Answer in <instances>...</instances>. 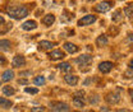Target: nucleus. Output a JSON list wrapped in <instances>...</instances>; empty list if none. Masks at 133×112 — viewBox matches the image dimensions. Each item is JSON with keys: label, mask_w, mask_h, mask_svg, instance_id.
I'll list each match as a JSON object with an SVG mask.
<instances>
[{"label": "nucleus", "mask_w": 133, "mask_h": 112, "mask_svg": "<svg viewBox=\"0 0 133 112\" xmlns=\"http://www.w3.org/2000/svg\"><path fill=\"white\" fill-rule=\"evenodd\" d=\"M87 112H95V111H87Z\"/></svg>", "instance_id": "obj_36"}, {"label": "nucleus", "mask_w": 133, "mask_h": 112, "mask_svg": "<svg viewBox=\"0 0 133 112\" xmlns=\"http://www.w3.org/2000/svg\"><path fill=\"white\" fill-rule=\"evenodd\" d=\"M110 110L108 108V107H101V112H109Z\"/></svg>", "instance_id": "obj_30"}, {"label": "nucleus", "mask_w": 133, "mask_h": 112, "mask_svg": "<svg viewBox=\"0 0 133 112\" xmlns=\"http://www.w3.org/2000/svg\"><path fill=\"white\" fill-rule=\"evenodd\" d=\"M49 57L52 61H56V60H62L64 57V52L60 51V50H54L49 54Z\"/></svg>", "instance_id": "obj_8"}, {"label": "nucleus", "mask_w": 133, "mask_h": 112, "mask_svg": "<svg viewBox=\"0 0 133 112\" xmlns=\"http://www.w3.org/2000/svg\"><path fill=\"white\" fill-rule=\"evenodd\" d=\"M73 104H74L76 107H78V108H83V107H84V99H83V98L74 97V98H73Z\"/></svg>", "instance_id": "obj_22"}, {"label": "nucleus", "mask_w": 133, "mask_h": 112, "mask_svg": "<svg viewBox=\"0 0 133 112\" xmlns=\"http://www.w3.org/2000/svg\"><path fill=\"white\" fill-rule=\"evenodd\" d=\"M13 66L14 68H21V66H23V65L26 64V59H24V56H22V55H16L14 57H13Z\"/></svg>", "instance_id": "obj_10"}, {"label": "nucleus", "mask_w": 133, "mask_h": 112, "mask_svg": "<svg viewBox=\"0 0 133 112\" xmlns=\"http://www.w3.org/2000/svg\"><path fill=\"white\" fill-rule=\"evenodd\" d=\"M12 106H13V102L12 101L0 97V107H3V108H10Z\"/></svg>", "instance_id": "obj_20"}, {"label": "nucleus", "mask_w": 133, "mask_h": 112, "mask_svg": "<svg viewBox=\"0 0 133 112\" xmlns=\"http://www.w3.org/2000/svg\"><path fill=\"white\" fill-rule=\"evenodd\" d=\"M90 103H92V104H97L100 102V97L99 96H92V97H90Z\"/></svg>", "instance_id": "obj_25"}, {"label": "nucleus", "mask_w": 133, "mask_h": 112, "mask_svg": "<svg viewBox=\"0 0 133 112\" xmlns=\"http://www.w3.org/2000/svg\"><path fill=\"white\" fill-rule=\"evenodd\" d=\"M116 112H132V111H129V110H125V108H122V110H118Z\"/></svg>", "instance_id": "obj_31"}, {"label": "nucleus", "mask_w": 133, "mask_h": 112, "mask_svg": "<svg viewBox=\"0 0 133 112\" xmlns=\"http://www.w3.org/2000/svg\"><path fill=\"white\" fill-rule=\"evenodd\" d=\"M6 63H8L6 57H5V56H3V55H0V66H3V65H6Z\"/></svg>", "instance_id": "obj_28"}, {"label": "nucleus", "mask_w": 133, "mask_h": 112, "mask_svg": "<svg viewBox=\"0 0 133 112\" xmlns=\"http://www.w3.org/2000/svg\"><path fill=\"white\" fill-rule=\"evenodd\" d=\"M113 68H114V64H113L111 61H102V63H100V65H99V70L101 73H104V74L110 73V71L113 70Z\"/></svg>", "instance_id": "obj_6"}, {"label": "nucleus", "mask_w": 133, "mask_h": 112, "mask_svg": "<svg viewBox=\"0 0 133 112\" xmlns=\"http://www.w3.org/2000/svg\"><path fill=\"white\" fill-rule=\"evenodd\" d=\"M54 22H55V17L52 16V14H46V16L42 18V23H44L46 27H50Z\"/></svg>", "instance_id": "obj_15"}, {"label": "nucleus", "mask_w": 133, "mask_h": 112, "mask_svg": "<svg viewBox=\"0 0 133 112\" xmlns=\"http://www.w3.org/2000/svg\"><path fill=\"white\" fill-rule=\"evenodd\" d=\"M24 92L31 93V94H36V93H38V89L37 88H24Z\"/></svg>", "instance_id": "obj_26"}, {"label": "nucleus", "mask_w": 133, "mask_h": 112, "mask_svg": "<svg viewBox=\"0 0 133 112\" xmlns=\"http://www.w3.org/2000/svg\"><path fill=\"white\" fill-rule=\"evenodd\" d=\"M50 108L54 112H68L69 111V106L65 102L62 101H52L50 103Z\"/></svg>", "instance_id": "obj_2"}, {"label": "nucleus", "mask_w": 133, "mask_h": 112, "mask_svg": "<svg viewBox=\"0 0 133 112\" xmlns=\"http://www.w3.org/2000/svg\"><path fill=\"white\" fill-rule=\"evenodd\" d=\"M31 111L32 112H44L45 111V107H42V106H37V107H33Z\"/></svg>", "instance_id": "obj_27"}, {"label": "nucleus", "mask_w": 133, "mask_h": 112, "mask_svg": "<svg viewBox=\"0 0 133 112\" xmlns=\"http://www.w3.org/2000/svg\"><path fill=\"white\" fill-rule=\"evenodd\" d=\"M0 84H1V83H0Z\"/></svg>", "instance_id": "obj_37"}, {"label": "nucleus", "mask_w": 133, "mask_h": 112, "mask_svg": "<svg viewBox=\"0 0 133 112\" xmlns=\"http://www.w3.org/2000/svg\"><path fill=\"white\" fill-rule=\"evenodd\" d=\"M22 28L24 31H32L37 28V22L36 20H26L23 24H22Z\"/></svg>", "instance_id": "obj_11"}, {"label": "nucleus", "mask_w": 133, "mask_h": 112, "mask_svg": "<svg viewBox=\"0 0 133 112\" xmlns=\"http://www.w3.org/2000/svg\"><path fill=\"white\" fill-rule=\"evenodd\" d=\"M128 93L131 94V97H132V101H133V89H129V91H128Z\"/></svg>", "instance_id": "obj_34"}, {"label": "nucleus", "mask_w": 133, "mask_h": 112, "mask_svg": "<svg viewBox=\"0 0 133 112\" xmlns=\"http://www.w3.org/2000/svg\"><path fill=\"white\" fill-rule=\"evenodd\" d=\"M124 13L128 18H133V3H129L124 6Z\"/></svg>", "instance_id": "obj_18"}, {"label": "nucleus", "mask_w": 133, "mask_h": 112, "mask_svg": "<svg viewBox=\"0 0 133 112\" xmlns=\"http://www.w3.org/2000/svg\"><path fill=\"white\" fill-rule=\"evenodd\" d=\"M96 22V17L92 16V14H88V16H84L83 18H81L78 20V26L79 27H83V26H90L92 23Z\"/></svg>", "instance_id": "obj_5"}, {"label": "nucleus", "mask_w": 133, "mask_h": 112, "mask_svg": "<svg viewBox=\"0 0 133 112\" xmlns=\"http://www.w3.org/2000/svg\"><path fill=\"white\" fill-rule=\"evenodd\" d=\"M8 14L14 18V19H22L28 14V9L26 6H14V8H8L6 9Z\"/></svg>", "instance_id": "obj_1"}, {"label": "nucleus", "mask_w": 133, "mask_h": 112, "mask_svg": "<svg viewBox=\"0 0 133 112\" xmlns=\"http://www.w3.org/2000/svg\"><path fill=\"white\" fill-rule=\"evenodd\" d=\"M105 101L109 103V104H116L120 102V94L118 92H110L108 93L105 97Z\"/></svg>", "instance_id": "obj_4"}, {"label": "nucleus", "mask_w": 133, "mask_h": 112, "mask_svg": "<svg viewBox=\"0 0 133 112\" xmlns=\"http://www.w3.org/2000/svg\"><path fill=\"white\" fill-rule=\"evenodd\" d=\"M13 77H14V73H13L12 70H6V71H4L3 75H1V78H3L4 81H10V80L13 79Z\"/></svg>", "instance_id": "obj_19"}, {"label": "nucleus", "mask_w": 133, "mask_h": 112, "mask_svg": "<svg viewBox=\"0 0 133 112\" xmlns=\"http://www.w3.org/2000/svg\"><path fill=\"white\" fill-rule=\"evenodd\" d=\"M58 69L60 70V71H63V73H69V71H72V66L69 63H62V64L58 65Z\"/></svg>", "instance_id": "obj_17"}, {"label": "nucleus", "mask_w": 133, "mask_h": 112, "mask_svg": "<svg viewBox=\"0 0 133 112\" xmlns=\"http://www.w3.org/2000/svg\"><path fill=\"white\" fill-rule=\"evenodd\" d=\"M64 80L66 81V84H69V85H77V83H78V77L72 75V74H65Z\"/></svg>", "instance_id": "obj_12"}, {"label": "nucleus", "mask_w": 133, "mask_h": 112, "mask_svg": "<svg viewBox=\"0 0 133 112\" xmlns=\"http://www.w3.org/2000/svg\"><path fill=\"white\" fill-rule=\"evenodd\" d=\"M64 50H65L66 52H69V54H74V52L78 51V46H76L72 42H65L64 43Z\"/></svg>", "instance_id": "obj_14"}, {"label": "nucleus", "mask_w": 133, "mask_h": 112, "mask_svg": "<svg viewBox=\"0 0 133 112\" xmlns=\"http://www.w3.org/2000/svg\"><path fill=\"white\" fill-rule=\"evenodd\" d=\"M111 6H113L111 1H101L95 6V10L99 12V13H106L111 9Z\"/></svg>", "instance_id": "obj_3"}, {"label": "nucleus", "mask_w": 133, "mask_h": 112, "mask_svg": "<svg viewBox=\"0 0 133 112\" xmlns=\"http://www.w3.org/2000/svg\"><path fill=\"white\" fill-rule=\"evenodd\" d=\"M4 22H5V19H4V17H3V16H0V24H3Z\"/></svg>", "instance_id": "obj_33"}, {"label": "nucleus", "mask_w": 133, "mask_h": 112, "mask_svg": "<svg viewBox=\"0 0 133 112\" xmlns=\"http://www.w3.org/2000/svg\"><path fill=\"white\" fill-rule=\"evenodd\" d=\"M113 20H114V22H118V23H119V22H122V20H123V17H122V13H120V10H116L115 13H114V14H113Z\"/></svg>", "instance_id": "obj_24"}, {"label": "nucleus", "mask_w": 133, "mask_h": 112, "mask_svg": "<svg viewBox=\"0 0 133 112\" xmlns=\"http://www.w3.org/2000/svg\"><path fill=\"white\" fill-rule=\"evenodd\" d=\"M128 66H129L131 69H133V60H131V61H129V65H128Z\"/></svg>", "instance_id": "obj_35"}, {"label": "nucleus", "mask_w": 133, "mask_h": 112, "mask_svg": "<svg viewBox=\"0 0 133 112\" xmlns=\"http://www.w3.org/2000/svg\"><path fill=\"white\" fill-rule=\"evenodd\" d=\"M19 83H21V84H27V83H28V80H27V79H26V80L22 79V80H19Z\"/></svg>", "instance_id": "obj_32"}, {"label": "nucleus", "mask_w": 133, "mask_h": 112, "mask_svg": "<svg viewBox=\"0 0 133 112\" xmlns=\"http://www.w3.org/2000/svg\"><path fill=\"white\" fill-rule=\"evenodd\" d=\"M10 46L12 43L9 40H0V51H9Z\"/></svg>", "instance_id": "obj_16"}, {"label": "nucleus", "mask_w": 133, "mask_h": 112, "mask_svg": "<svg viewBox=\"0 0 133 112\" xmlns=\"http://www.w3.org/2000/svg\"><path fill=\"white\" fill-rule=\"evenodd\" d=\"M108 36L106 34H101L97 38H96V45L99 46V47H104V46H106L108 45Z\"/></svg>", "instance_id": "obj_13"}, {"label": "nucleus", "mask_w": 133, "mask_h": 112, "mask_svg": "<svg viewBox=\"0 0 133 112\" xmlns=\"http://www.w3.org/2000/svg\"><path fill=\"white\" fill-rule=\"evenodd\" d=\"M45 78L42 77V75H38V77H35L33 78V83H35V85H42V84H45Z\"/></svg>", "instance_id": "obj_23"}, {"label": "nucleus", "mask_w": 133, "mask_h": 112, "mask_svg": "<svg viewBox=\"0 0 133 112\" xmlns=\"http://www.w3.org/2000/svg\"><path fill=\"white\" fill-rule=\"evenodd\" d=\"M3 93H4L6 97H10V96H13V94L16 93V91H14L13 87H10V85H5V87L3 88Z\"/></svg>", "instance_id": "obj_21"}, {"label": "nucleus", "mask_w": 133, "mask_h": 112, "mask_svg": "<svg viewBox=\"0 0 133 112\" xmlns=\"http://www.w3.org/2000/svg\"><path fill=\"white\" fill-rule=\"evenodd\" d=\"M91 61H92V56H91V55H81V56L76 60V63L79 64L81 66H86L87 64H91Z\"/></svg>", "instance_id": "obj_7"}, {"label": "nucleus", "mask_w": 133, "mask_h": 112, "mask_svg": "<svg viewBox=\"0 0 133 112\" xmlns=\"http://www.w3.org/2000/svg\"><path fill=\"white\" fill-rule=\"evenodd\" d=\"M127 41H128V43H131V45H133V34H129V36H128Z\"/></svg>", "instance_id": "obj_29"}, {"label": "nucleus", "mask_w": 133, "mask_h": 112, "mask_svg": "<svg viewBox=\"0 0 133 112\" xmlns=\"http://www.w3.org/2000/svg\"><path fill=\"white\" fill-rule=\"evenodd\" d=\"M54 46H56L54 42H51V41H40V43H38V48L40 50H42V51H48V50H51V48H54Z\"/></svg>", "instance_id": "obj_9"}]
</instances>
